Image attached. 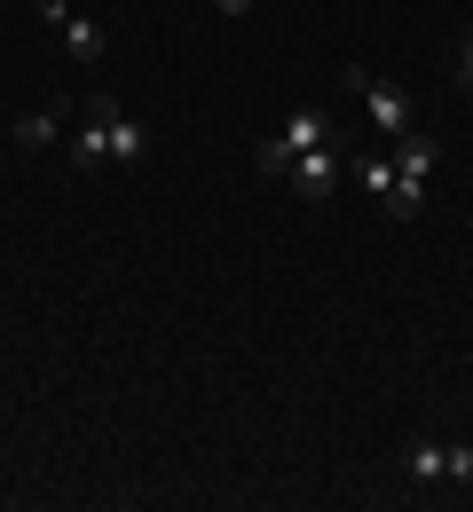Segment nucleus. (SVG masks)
<instances>
[{
    "instance_id": "7ed1b4c3",
    "label": "nucleus",
    "mask_w": 473,
    "mask_h": 512,
    "mask_svg": "<svg viewBox=\"0 0 473 512\" xmlns=\"http://www.w3.org/2000/svg\"><path fill=\"white\" fill-rule=\"evenodd\" d=\"M332 134H339L332 111H292V119H284V127L261 142V174H284L300 150H316V142H332Z\"/></svg>"
},
{
    "instance_id": "9d476101",
    "label": "nucleus",
    "mask_w": 473,
    "mask_h": 512,
    "mask_svg": "<svg viewBox=\"0 0 473 512\" xmlns=\"http://www.w3.org/2000/svg\"><path fill=\"white\" fill-rule=\"evenodd\" d=\"M458 87H473V32L458 40Z\"/></svg>"
},
{
    "instance_id": "0eeeda50",
    "label": "nucleus",
    "mask_w": 473,
    "mask_h": 512,
    "mask_svg": "<svg viewBox=\"0 0 473 512\" xmlns=\"http://www.w3.org/2000/svg\"><path fill=\"white\" fill-rule=\"evenodd\" d=\"M111 111H119V103H111V95H95V103H87V127L71 134V166H79V174L111 166Z\"/></svg>"
},
{
    "instance_id": "39448f33",
    "label": "nucleus",
    "mask_w": 473,
    "mask_h": 512,
    "mask_svg": "<svg viewBox=\"0 0 473 512\" xmlns=\"http://www.w3.org/2000/svg\"><path fill=\"white\" fill-rule=\"evenodd\" d=\"M339 174H347V150H339V134H332V142H316V150H300V158L284 166V182L308 197V205H324V197L339 190Z\"/></svg>"
},
{
    "instance_id": "9b49d317",
    "label": "nucleus",
    "mask_w": 473,
    "mask_h": 512,
    "mask_svg": "<svg viewBox=\"0 0 473 512\" xmlns=\"http://www.w3.org/2000/svg\"><path fill=\"white\" fill-rule=\"evenodd\" d=\"M213 8H221V16H253V0H213Z\"/></svg>"
},
{
    "instance_id": "1a4fd4ad",
    "label": "nucleus",
    "mask_w": 473,
    "mask_h": 512,
    "mask_svg": "<svg viewBox=\"0 0 473 512\" xmlns=\"http://www.w3.org/2000/svg\"><path fill=\"white\" fill-rule=\"evenodd\" d=\"M111 158H119V166H142V158H150V127H135L127 111H111Z\"/></svg>"
},
{
    "instance_id": "f03ea898",
    "label": "nucleus",
    "mask_w": 473,
    "mask_h": 512,
    "mask_svg": "<svg viewBox=\"0 0 473 512\" xmlns=\"http://www.w3.org/2000/svg\"><path fill=\"white\" fill-rule=\"evenodd\" d=\"M434 166H442V142H434V134H403V142H395V190L379 197V205H387L395 221H418L426 174H434Z\"/></svg>"
},
{
    "instance_id": "20e7f679",
    "label": "nucleus",
    "mask_w": 473,
    "mask_h": 512,
    "mask_svg": "<svg viewBox=\"0 0 473 512\" xmlns=\"http://www.w3.org/2000/svg\"><path fill=\"white\" fill-rule=\"evenodd\" d=\"M403 473L426 489V481H450V489H473V442H418L403 457Z\"/></svg>"
},
{
    "instance_id": "f8f14e48",
    "label": "nucleus",
    "mask_w": 473,
    "mask_h": 512,
    "mask_svg": "<svg viewBox=\"0 0 473 512\" xmlns=\"http://www.w3.org/2000/svg\"><path fill=\"white\" fill-rule=\"evenodd\" d=\"M466 363H473V355H466Z\"/></svg>"
},
{
    "instance_id": "f257e3e1",
    "label": "nucleus",
    "mask_w": 473,
    "mask_h": 512,
    "mask_svg": "<svg viewBox=\"0 0 473 512\" xmlns=\"http://www.w3.org/2000/svg\"><path fill=\"white\" fill-rule=\"evenodd\" d=\"M339 87H347V95L363 103V119H371V127L387 134V142H403V134H418V103H410V95L395 87V79H371L363 64H347V71H339Z\"/></svg>"
},
{
    "instance_id": "6e6552de",
    "label": "nucleus",
    "mask_w": 473,
    "mask_h": 512,
    "mask_svg": "<svg viewBox=\"0 0 473 512\" xmlns=\"http://www.w3.org/2000/svg\"><path fill=\"white\" fill-rule=\"evenodd\" d=\"M64 119H71V103H48V111H24L8 134H16V150H48V142L64 134Z\"/></svg>"
},
{
    "instance_id": "423d86ee",
    "label": "nucleus",
    "mask_w": 473,
    "mask_h": 512,
    "mask_svg": "<svg viewBox=\"0 0 473 512\" xmlns=\"http://www.w3.org/2000/svg\"><path fill=\"white\" fill-rule=\"evenodd\" d=\"M32 8H40V24H56V32H64V48L79 56V64H103V48H111V32H103L95 16H79L71 0H32Z\"/></svg>"
}]
</instances>
